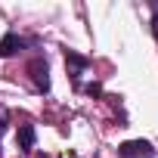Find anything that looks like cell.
Masks as SVG:
<instances>
[{"label": "cell", "mask_w": 158, "mask_h": 158, "mask_svg": "<svg viewBox=\"0 0 158 158\" xmlns=\"http://www.w3.org/2000/svg\"><path fill=\"white\" fill-rule=\"evenodd\" d=\"M31 68H34V84H37V90H44V93H47V90H50V77H47V65H44V62H34Z\"/></svg>", "instance_id": "3957f363"}, {"label": "cell", "mask_w": 158, "mask_h": 158, "mask_svg": "<svg viewBox=\"0 0 158 158\" xmlns=\"http://www.w3.org/2000/svg\"><path fill=\"white\" fill-rule=\"evenodd\" d=\"M16 50H22V37L19 34H6L0 40V56H13Z\"/></svg>", "instance_id": "7a4b0ae2"}, {"label": "cell", "mask_w": 158, "mask_h": 158, "mask_svg": "<svg viewBox=\"0 0 158 158\" xmlns=\"http://www.w3.org/2000/svg\"><path fill=\"white\" fill-rule=\"evenodd\" d=\"M121 158H152V149H149V143H124L121 146Z\"/></svg>", "instance_id": "6da1fadb"}, {"label": "cell", "mask_w": 158, "mask_h": 158, "mask_svg": "<svg viewBox=\"0 0 158 158\" xmlns=\"http://www.w3.org/2000/svg\"><path fill=\"white\" fill-rule=\"evenodd\" d=\"M19 146H22V149H31V146H34V127H31V124H22V127H19Z\"/></svg>", "instance_id": "277c9868"}, {"label": "cell", "mask_w": 158, "mask_h": 158, "mask_svg": "<svg viewBox=\"0 0 158 158\" xmlns=\"http://www.w3.org/2000/svg\"><path fill=\"white\" fill-rule=\"evenodd\" d=\"M65 62L71 65V71H74V77L81 74L84 68H87V59H84V56H77V53H68V59H65Z\"/></svg>", "instance_id": "5b68a950"}]
</instances>
